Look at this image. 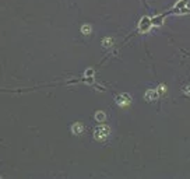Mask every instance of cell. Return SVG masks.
I'll return each instance as SVG.
<instances>
[{
	"instance_id": "obj_2",
	"label": "cell",
	"mask_w": 190,
	"mask_h": 179,
	"mask_svg": "<svg viewBox=\"0 0 190 179\" xmlns=\"http://www.w3.org/2000/svg\"><path fill=\"white\" fill-rule=\"evenodd\" d=\"M152 27V20L150 18V17H147V16H144L143 18L140 20L139 23V31L140 32H147L150 31Z\"/></svg>"
},
{
	"instance_id": "obj_8",
	"label": "cell",
	"mask_w": 190,
	"mask_h": 179,
	"mask_svg": "<svg viewBox=\"0 0 190 179\" xmlns=\"http://www.w3.org/2000/svg\"><path fill=\"white\" fill-rule=\"evenodd\" d=\"M112 45H113V38L108 37V38L102 39V46H103V48H110Z\"/></svg>"
},
{
	"instance_id": "obj_5",
	"label": "cell",
	"mask_w": 190,
	"mask_h": 179,
	"mask_svg": "<svg viewBox=\"0 0 190 179\" xmlns=\"http://www.w3.org/2000/svg\"><path fill=\"white\" fill-rule=\"evenodd\" d=\"M84 125L80 123V122H77V123H73V126H71V132L73 134H76V136H80L81 133H84Z\"/></svg>"
},
{
	"instance_id": "obj_4",
	"label": "cell",
	"mask_w": 190,
	"mask_h": 179,
	"mask_svg": "<svg viewBox=\"0 0 190 179\" xmlns=\"http://www.w3.org/2000/svg\"><path fill=\"white\" fill-rule=\"evenodd\" d=\"M158 97H159L158 90H147L144 98H146V101H155V99H158Z\"/></svg>"
},
{
	"instance_id": "obj_9",
	"label": "cell",
	"mask_w": 190,
	"mask_h": 179,
	"mask_svg": "<svg viewBox=\"0 0 190 179\" xmlns=\"http://www.w3.org/2000/svg\"><path fill=\"white\" fill-rule=\"evenodd\" d=\"M91 31H92V27L89 25V24H84V25L81 27V32L84 34V35H89Z\"/></svg>"
},
{
	"instance_id": "obj_3",
	"label": "cell",
	"mask_w": 190,
	"mask_h": 179,
	"mask_svg": "<svg viewBox=\"0 0 190 179\" xmlns=\"http://www.w3.org/2000/svg\"><path fill=\"white\" fill-rule=\"evenodd\" d=\"M115 101L120 106H127V105L132 104V97L129 95V94H120V95H118L115 98Z\"/></svg>"
},
{
	"instance_id": "obj_10",
	"label": "cell",
	"mask_w": 190,
	"mask_h": 179,
	"mask_svg": "<svg viewBox=\"0 0 190 179\" xmlns=\"http://www.w3.org/2000/svg\"><path fill=\"white\" fill-rule=\"evenodd\" d=\"M157 90H158L159 95H165V94H166V87H165L164 84H161V85H159Z\"/></svg>"
},
{
	"instance_id": "obj_1",
	"label": "cell",
	"mask_w": 190,
	"mask_h": 179,
	"mask_svg": "<svg viewBox=\"0 0 190 179\" xmlns=\"http://www.w3.org/2000/svg\"><path fill=\"white\" fill-rule=\"evenodd\" d=\"M109 133H110L109 126H98V128H95V130H94V137L99 141L106 140Z\"/></svg>"
},
{
	"instance_id": "obj_11",
	"label": "cell",
	"mask_w": 190,
	"mask_h": 179,
	"mask_svg": "<svg viewBox=\"0 0 190 179\" xmlns=\"http://www.w3.org/2000/svg\"><path fill=\"white\" fill-rule=\"evenodd\" d=\"M94 73H95V71L92 70V69H88V70L85 71V76H87V77H91V76H94Z\"/></svg>"
},
{
	"instance_id": "obj_6",
	"label": "cell",
	"mask_w": 190,
	"mask_h": 179,
	"mask_svg": "<svg viewBox=\"0 0 190 179\" xmlns=\"http://www.w3.org/2000/svg\"><path fill=\"white\" fill-rule=\"evenodd\" d=\"M166 16H168V13H166V14H161V16H157V17L151 18L152 20V25H162Z\"/></svg>"
},
{
	"instance_id": "obj_12",
	"label": "cell",
	"mask_w": 190,
	"mask_h": 179,
	"mask_svg": "<svg viewBox=\"0 0 190 179\" xmlns=\"http://www.w3.org/2000/svg\"><path fill=\"white\" fill-rule=\"evenodd\" d=\"M182 91H183L184 94L190 95V85H187V87H183V90H182Z\"/></svg>"
},
{
	"instance_id": "obj_7",
	"label": "cell",
	"mask_w": 190,
	"mask_h": 179,
	"mask_svg": "<svg viewBox=\"0 0 190 179\" xmlns=\"http://www.w3.org/2000/svg\"><path fill=\"white\" fill-rule=\"evenodd\" d=\"M95 121H96V122H105V121H106V113H105V112H102V111L95 112Z\"/></svg>"
}]
</instances>
